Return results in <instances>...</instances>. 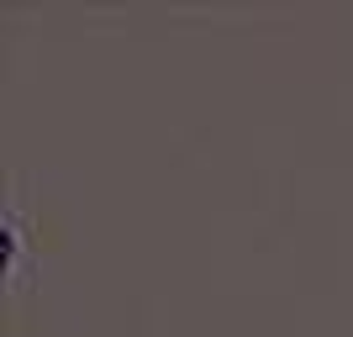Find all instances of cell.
Instances as JSON below:
<instances>
[]
</instances>
